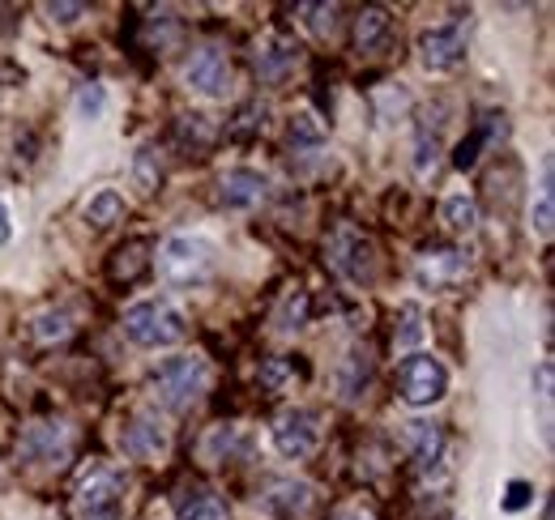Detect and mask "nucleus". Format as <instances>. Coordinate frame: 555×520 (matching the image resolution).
Segmentation results:
<instances>
[{"instance_id": "nucleus-1", "label": "nucleus", "mask_w": 555, "mask_h": 520, "mask_svg": "<svg viewBox=\"0 0 555 520\" xmlns=\"http://www.w3.org/2000/svg\"><path fill=\"white\" fill-rule=\"evenodd\" d=\"M184 312L167 299H141L125 312V337L141 350H167L176 341H184Z\"/></svg>"}, {"instance_id": "nucleus-2", "label": "nucleus", "mask_w": 555, "mask_h": 520, "mask_svg": "<svg viewBox=\"0 0 555 520\" xmlns=\"http://www.w3.org/2000/svg\"><path fill=\"white\" fill-rule=\"evenodd\" d=\"M150 385H154V396H158L167 410L184 414V410H193V405L202 401V392L209 389V367H206V359H193V354L163 359V363L154 367Z\"/></svg>"}, {"instance_id": "nucleus-3", "label": "nucleus", "mask_w": 555, "mask_h": 520, "mask_svg": "<svg viewBox=\"0 0 555 520\" xmlns=\"http://www.w3.org/2000/svg\"><path fill=\"white\" fill-rule=\"evenodd\" d=\"M218 264L214 244L202 235H171L158 252V273L167 286H202Z\"/></svg>"}, {"instance_id": "nucleus-4", "label": "nucleus", "mask_w": 555, "mask_h": 520, "mask_svg": "<svg viewBox=\"0 0 555 520\" xmlns=\"http://www.w3.org/2000/svg\"><path fill=\"white\" fill-rule=\"evenodd\" d=\"M444 392H449V372H444L440 359H431V354H411V359H402V367H398V396H402L406 405L427 410V405L444 401Z\"/></svg>"}, {"instance_id": "nucleus-5", "label": "nucleus", "mask_w": 555, "mask_h": 520, "mask_svg": "<svg viewBox=\"0 0 555 520\" xmlns=\"http://www.w3.org/2000/svg\"><path fill=\"white\" fill-rule=\"evenodd\" d=\"M470 48V17H457L449 26H431L418 35V65L427 73H453L466 61Z\"/></svg>"}, {"instance_id": "nucleus-6", "label": "nucleus", "mask_w": 555, "mask_h": 520, "mask_svg": "<svg viewBox=\"0 0 555 520\" xmlns=\"http://www.w3.org/2000/svg\"><path fill=\"white\" fill-rule=\"evenodd\" d=\"M125 508V478L116 469H94L77 491L81 520H116Z\"/></svg>"}, {"instance_id": "nucleus-7", "label": "nucleus", "mask_w": 555, "mask_h": 520, "mask_svg": "<svg viewBox=\"0 0 555 520\" xmlns=\"http://www.w3.org/2000/svg\"><path fill=\"white\" fill-rule=\"evenodd\" d=\"M321 444V418L312 410H282L274 418V448L286 460H308Z\"/></svg>"}, {"instance_id": "nucleus-8", "label": "nucleus", "mask_w": 555, "mask_h": 520, "mask_svg": "<svg viewBox=\"0 0 555 520\" xmlns=\"http://www.w3.org/2000/svg\"><path fill=\"white\" fill-rule=\"evenodd\" d=\"M330 264L343 273V277H350L354 286H367L372 277H376V248L359 235V231H338L334 235V244H330Z\"/></svg>"}, {"instance_id": "nucleus-9", "label": "nucleus", "mask_w": 555, "mask_h": 520, "mask_svg": "<svg viewBox=\"0 0 555 520\" xmlns=\"http://www.w3.org/2000/svg\"><path fill=\"white\" fill-rule=\"evenodd\" d=\"M466 273H470V260L457 248H431L415 264V282L423 290H453L466 282Z\"/></svg>"}, {"instance_id": "nucleus-10", "label": "nucleus", "mask_w": 555, "mask_h": 520, "mask_svg": "<svg viewBox=\"0 0 555 520\" xmlns=\"http://www.w3.org/2000/svg\"><path fill=\"white\" fill-rule=\"evenodd\" d=\"M184 81L193 94H206V99H222L227 86H231V65H227V52L222 48H202L193 52V61L184 65Z\"/></svg>"}, {"instance_id": "nucleus-11", "label": "nucleus", "mask_w": 555, "mask_h": 520, "mask_svg": "<svg viewBox=\"0 0 555 520\" xmlns=\"http://www.w3.org/2000/svg\"><path fill=\"white\" fill-rule=\"evenodd\" d=\"M266 193H270V184H266V176L253 171V167H235V171H227L222 184H218V196H222L227 209H253V205L266 200Z\"/></svg>"}, {"instance_id": "nucleus-12", "label": "nucleus", "mask_w": 555, "mask_h": 520, "mask_svg": "<svg viewBox=\"0 0 555 520\" xmlns=\"http://www.w3.org/2000/svg\"><path fill=\"white\" fill-rule=\"evenodd\" d=\"M120 448L125 456H138V460H154V456L167 453V435H163V427L150 418V414H138L125 431H120Z\"/></svg>"}, {"instance_id": "nucleus-13", "label": "nucleus", "mask_w": 555, "mask_h": 520, "mask_svg": "<svg viewBox=\"0 0 555 520\" xmlns=\"http://www.w3.org/2000/svg\"><path fill=\"white\" fill-rule=\"evenodd\" d=\"M508 132V125H504V116H487L479 129L470 132V136H462L457 141V150H453V167L457 171H470L475 162H479V154H483V145H491V141H500Z\"/></svg>"}, {"instance_id": "nucleus-14", "label": "nucleus", "mask_w": 555, "mask_h": 520, "mask_svg": "<svg viewBox=\"0 0 555 520\" xmlns=\"http://www.w3.org/2000/svg\"><path fill=\"white\" fill-rule=\"evenodd\" d=\"M266 512H274L278 520H291V517H304L312 508V486L308 482H274V491L261 499Z\"/></svg>"}, {"instance_id": "nucleus-15", "label": "nucleus", "mask_w": 555, "mask_h": 520, "mask_svg": "<svg viewBox=\"0 0 555 520\" xmlns=\"http://www.w3.org/2000/svg\"><path fill=\"white\" fill-rule=\"evenodd\" d=\"M69 448V431L61 422H35L22 440V453L30 460H56V456Z\"/></svg>"}, {"instance_id": "nucleus-16", "label": "nucleus", "mask_w": 555, "mask_h": 520, "mask_svg": "<svg viewBox=\"0 0 555 520\" xmlns=\"http://www.w3.org/2000/svg\"><path fill=\"white\" fill-rule=\"evenodd\" d=\"M299 65V43H291V39H266L261 48H257V68H261V77L266 81H278V77H286L291 68Z\"/></svg>"}, {"instance_id": "nucleus-17", "label": "nucleus", "mask_w": 555, "mask_h": 520, "mask_svg": "<svg viewBox=\"0 0 555 520\" xmlns=\"http://www.w3.org/2000/svg\"><path fill=\"white\" fill-rule=\"evenodd\" d=\"M125 213H129V205H125V196L116 193V188L94 193L90 200H86V209H81V218H86V226H90V231H112Z\"/></svg>"}, {"instance_id": "nucleus-18", "label": "nucleus", "mask_w": 555, "mask_h": 520, "mask_svg": "<svg viewBox=\"0 0 555 520\" xmlns=\"http://www.w3.org/2000/svg\"><path fill=\"white\" fill-rule=\"evenodd\" d=\"M176 517L180 520H231L227 508L218 504V495H209L206 486H184L176 495Z\"/></svg>"}, {"instance_id": "nucleus-19", "label": "nucleus", "mask_w": 555, "mask_h": 520, "mask_svg": "<svg viewBox=\"0 0 555 520\" xmlns=\"http://www.w3.org/2000/svg\"><path fill=\"white\" fill-rule=\"evenodd\" d=\"M389 30H393L389 9H363V13H359V22H354V48L372 56V52L385 43V35H389Z\"/></svg>"}, {"instance_id": "nucleus-20", "label": "nucleus", "mask_w": 555, "mask_h": 520, "mask_svg": "<svg viewBox=\"0 0 555 520\" xmlns=\"http://www.w3.org/2000/svg\"><path fill=\"white\" fill-rule=\"evenodd\" d=\"M406 444H411V456H415L418 469H431L440 448H444V435H440L436 422H406Z\"/></svg>"}, {"instance_id": "nucleus-21", "label": "nucleus", "mask_w": 555, "mask_h": 520, "mask_svg": "<svg viewBox=\"0 0 555 520\" xmlns=\"http://www.w3.org/2000/svg\"><path fill=\"white\" fill-rule=\"evenodd\" d=\"M440 218H444V226H449L453 235H475V226H479V205H475V196L453 193V196H444Z\"/></svg>"}, {"instance_id": "nucleus-22", "label": "nucleus", "mask_w": 555, "mask_h": 520, "mask_svg": "<svg viewBox=\"0 0 555 520\" xmlns=\"http://www.w3.org/2000/svg\"><path fill=\"white\" fill-rule=\"evenodd\" d=\"M436 125H427V116L418 120V136H415V171L427 180L431 171H436V154H440V129H444V120H440V112L431 116Z\"/></svg>"}, {"instance_id": "nucleus-23", "label": "nucleus", "mask_w": 555, "mask_h": 520, "mask_svg": "<svg viewBox=\"0 0 555 520\" xmlns=\"http://www.w3.org/2000/svg\"><path fill=\"white\" fill-rule=\"evenodd\" d=\"M530 226L543 235V239H552V226H555V188H552V158L543 162V188H539V200H534V209H530Z\"/></svg>"}, {"instance_id": "nucleus-24", "label": "nucleus", "mask_w": 555, "mask_h": 520, "mask_svg": "<svg viewBox=\"0 0 555 520\" xmlns=\"http://www.w3.org/2000/svg\"><path fill=\"white\" fill-rule=\"evenodd\" d=\"M133 180H138V188L145 196L158 193V184H163V167H158L154 145H141L138 154H133Z\"/></svg>"}, {"instance_id": "nucleus-25", "label": "nucleus", "mask_w": 555, "mask_h": 520, "mask_svg": "<svg viewBox=\"0 0 555 520\" xmlns=\"http://www.w3.org/2000/svg\"><path fill=\"white\" fill-rule=\"evenodd\" d=\"M145 264H150V260H145V244L138 239V244H129V248L116 252V260H112V277H116V282H133Z\"/></svg>"}, {"instance_id": "nucleus-26", "label": "nucleus", "mask_w": 555, "mask_h": 520, "mask_svg": "<svg viewBox=\"0 0 555 520\" xmlns=\"http://www.w3.org/2000/svg\"><path fill=\"white\" fill-rule=\"evenodd\" d=\"M176 136H180V145L206 150L209 141H214V129H209L206 116H180V120H176Z\"/></svg>"}, {"instance_id": "nucleus-27", "label": "nucleus", "mask_w": 555, "mask_h": 520, "mask_svg": "<svg viewBox=\"0 0 555 520\" xmlns=\"http://www.w3.org/2000/svg\"><path fill=\"white\" fill-rule=\"evenodd\" d=\"M418 341H423V312L415 303H402V328L393 333V346L398 350H415Z\"/></svg>"}, {"instance_id": "nucleus-28", "label": "nucleus", "mask_w": 555, "mask_h": 520, "mask_svg": "<svg viewBox=\"0 0 555 520\" xmlns=\"http://www.w3.org/2000/svg\"><path fill=\"white\" fill-rule=\"evenodd\" d=\"M73 333V325H69V312H43L39 321H35V341H65Z\"/></svg>"}, {"instance_id": "nucleus-29", "label": "nucleus", "mask_w": 555, "mask_h": 520, "mask_svg": "<svg viewBox=\"0 0 555 520\" xmlns=\"http://www.w3.org/2000/svg\"><path fill=\"white\" fill-rule=\"evenodd\" d=\"M103 107H107L103 86H81V90H77V103H73L77 120H99V116H103Z\"/></svg>"}, {"instance_id": "nucleus-30", "label": "nucleus", "mask_w": 555, "mask_h": 520, "mask_svg": "<svg viewBox=\"0 0 555 520\" xmlns=\"http://www.w3.org/2000/svg\"><path fill=\"white\" fill-rule=\"evenodd\" d=\"M304 13H312V30L317 35H330L334 30V17H338L334 4H304Z\"/></svg>"}, {"instance_id": "nucleus-31", "label": "nucleus", "mask_w": 555, "mask_h": 520, "mask_svg": "<svg viewBox=\"0 0 555 520\" xmlns=\"http://www.w3.org/2000/svg\"><path fill=\"white\" fill-rule=\"evenodd\" d=\"M530 499H534V486H530V482H508V495H504V512H521Z\"/></svg>"}, {"instance_id": "nucleus-32", "label": "nucleus", "mask_w": 555, "mask_h": 520, "mask_svg": "<svg viewBox=\"0 0 555 520\" xmlns=\"http://www.w3.org/2000/svg\"><path fill=\"white\" fill-rule=\"evenodd\" d=\"M291 141H321V125H312V116H295L291 120Z\"/></svg>"}, {"instance_id": "nucleus-33", "label": "nucleus", "mask_w": 555, "mask_h": 520, "mask_svg": "<svg viewBox=\"0 0 555 520\" xmlns=\"http://www.w3.org/2000/svg\"><path fill=\"white\" fill-rule=\"evenodd\" d=\"M81 13H86V4H48V17L61 22V26H73Z\"/></svg>"}, {"instance_id": "nucleus-34", "label": "nucleus", "mask_w": 555, "mask_h": 520, "mask_svg": "<svg viewBox=\"0 0 555 520\" xmlns=\"http://www.w3.org/2000/svg\"><path fill=\"white\" fill-rule=\"evenodd\" d=\"M13 239V213H9V205L0 200V244H9Z\"/></svg>"}, {"instance_id": "nucleus-35", "label": "nucleus", "mask_w": 555, "mask_h": 520, "mask_svg": "<svg viewBox=\"0 0 555 520\" xmlns=\"http://www.w3.org/2000/svg\"><path fill=\"white\" fill-rule=\"evenodd\" d=\"M240 120H244L240 132H253V129H261V125H266V120H257V107H244V112H240Z\"/></svg>"}, {"instance_id": "nucleus-36", "label": "nucleus", "mask_w": 555, "mask_h": 520, "mask_svg": "<svg viewBox=\"0 0 555 520\" xmlns=\"http://www.w3.org/2000/svg\"><path fill=\"white\" fill-rule=\"evenodd\" d=\"M282 376H286V372H282V363H270V367L261 372V380H266V385H278Z\"/></svg>"}, {"instance_id": "nucleus-37", "label": "nucleus", "mask_w": 555, "mask_h": 520, "mask_svg": "<svg viewBox=\"0 0 555 520\" xmlns=\"http://www.w3.org/2000/svg\"><path fill=\"white\" fill-rule=\"evenodd\" d=\"M338 520H359V517H354V512H343V517H338Z\"/></svg>"}]
</instances>
